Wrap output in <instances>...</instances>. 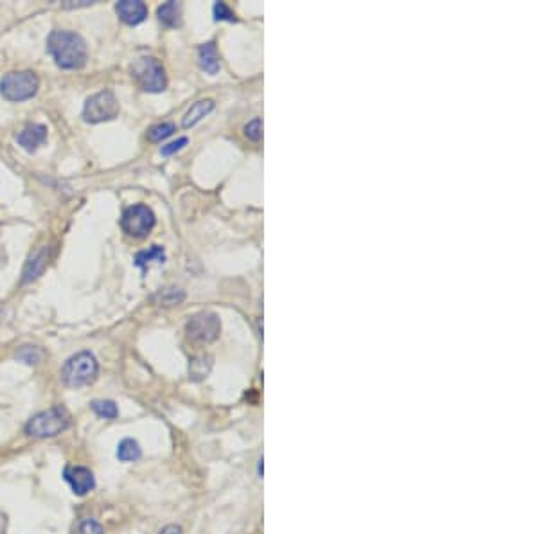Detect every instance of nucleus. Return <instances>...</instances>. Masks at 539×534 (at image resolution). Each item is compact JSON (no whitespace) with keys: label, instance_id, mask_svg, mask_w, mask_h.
Instances as JSON below:
<instances>
[{"label":"nucleus","instance_id":"f257e3e1","mask_svg":"<svg viewBox=\"0 0 539 534\" xmlns=\"http://www.w3.org/2000/svg\"><path fill=\"white\" fill-rule=\"evenodd\" d=\"M47 50L56 65L65 71L83 69L88 58L87 43L78 33L72 31H52L47 38Z\"/></svg>","mask_w":539,"mask_h":534},{"label":"nucleus","instance_id":"f03ea898","mask_svg":"<svg viewBox=\"0 0 539 534\" xmlns=\"http://www.w3.org/2000/svg\"><path fill=\"white\" fill-rule=\"evenodd\" d=\"M71 427V414L69 410L62 405H56L52 409H47L43 412H38L36 416L25 423L24 432L29 437L36 439H49L56 435L63 434L66 428Z\"/></svg>","mask_w":539,"mask_h":534},{"label":"nucleus","instance_id":"7ed1b4c3","mask_svg":"<svg viewBox=\"0 0 539 534\" xmlns=\"http://www.w3.org/2000/svg\"><path fill=\"white\" fill-rule=\"evenodd\" d=\"M97 374H99V364L90 351H81L71 356L62 367V381L69 389L90 385L97 380Z\"/></svg>","mask_w":539,"mask_h":534},{"label":"nucleus","instance_id":"20e7f679","mask_svg":"<svg viewBox=\"0 0 539 534\" xmlns=\"http://www.w3.org/2000/svg\"><path fill=\"white\" fill-rule=\"evenodd\" d=\"M40 88V79L34 72H9L0 79V94L2 97L13 103H20L34 97Z\"/></svg>","mask_w":539,"mask_h":534},{"label":"nucleus","instance_id":"39448f33","mask_svg":"<svg viewBox=\"0 0 539 534\" xmlns=\"http://www.w3.org/2000/svg\"><path fill=\"white\" fill-rule=\"evenodd\" d=\"M132 78L146 92H162L167 87L164 67L151 56H142L132 63Z\"/></svg>","mask_w":539,"mask_h":534},{"label":"nucleus","instance_id":"423d86ee","mask_svg":"<svg viewBox=\"0 0 539 534\" xmlns=\"http://www.w3.org/2000/svg\"><path fill=\"white\" fill-rule=\"evenodd\" d=\"M120 104L112 90H101L85 101L83 119L92 125L112 121L119 116Z\"/></svg>","mask_w":539,"mask_h":534},{"label":"nucleus","instance_id":"0eeeda50","mask_svg":"<svg viewBox=\"0 0 539 534\" xmlns=\"http://www.w3.org/2000/svg\"><path fill=\"white\" fill-rule=\"evenodd\" d=\"M186 333L196 344H211L221 333L220 317L212 311H200L187 320Z\"/></svg>","mask_w":539,"mask_h":534},{"label":"nucleus","instance_id":"6e6552de","mask_svg":"<svg viewBox=\"0 0 539 534\" xmlns=\"http://www.w3.org/2000/svg\"><path fill=\"white\" fill-rule=\"evenodd\" d=\"M155 214L148 205H132V207L126 209L122 212V218H120V227L122 231L133 238H146L153 231L155 227Z\"/></svg>","mask_w":539,"mask_h":534},{"label":"nucleus","instance_id":"1a4fd4ad","mask_svg":"<svg viewBox=\"0 0 539 534\" xmlns=\"http://www.w3.org/2000/svg\"><path fill=\"white\" fill-rule=\"evenodd\" d=\"M63 479L69 486H71L72 491L78 495V497H85L92 489L96 488V477L85 466H74V464H69L63 470Z\"/></svg>","mask_w":539,"mask_h":534},{"label":"nucleus","instance_id":"9d476101","mask_svg":"<svg viewBox=\"0 0 539 534\" xmlns=\"http://www.w3.org/2000/svg\"><path fill=\"white\" fill-rule=\"evenodd\" d=\"M115 11L119 18L128 25H137L148 17V6L141 0H120L117 2Z\"/></svg>","mask_w":539,"mask_h":534},{"label":"nucleus","instance_id":"9b49d317","mask_svg":"<svg viewBox=\"0 0 539 534\" xmlns=\"http://www.w3.org/2000/svg\"><path fill=\"white\" fill-rule=\"evenodd\" d=\"M18 144L27 151H36L43 142L47 141V126L43 125H29L25 126L17 135Z\"/></svg>","mask_w":539,"mask_h":534},{"label":"nucleus","instance_id":"f8f14e48","mask_svg":"<svg viewBox=\"0 0 539 534\" xmlns=\"http://www.w3.org/2000/svg\"><path fill=\"white\" fill-rule=\"evenodd\" d=\"M47 247H43V249H40L38 252H34L33 256L29 257V261L25 263V268H24V278H22V282L24 285H27V282L34 281L36 278H40L42 275V272L46 270L47 266Z\"/></svg>","mask_w":539,"mask_h":534},{"label":"nucleus","instance_id":"ddd939ff","mask_svg":"<svg viewBox=\"0 0 539 534\" xmlns=\"http://www.w3.org/2000/svg\"><path fill=\"white\" fill-rule=\"evenodd\" d=\"M212 110H214V101L202 100L198 101V103H195L189 110H187L186 116H183V121H182L183 128H191V126H195L196 123H200L205 116H209Z\"/></svg>","mask_w":539,"mask_h":534},{"label":"nucleus","instance_id":"4468645a","mask_svg":"<svg viewBox=\"0 0 539 534\" xmlns=\"http://www.w3.org/2000/svg\"><path fill=\"white\" fill-rule=\"evenodd\" d=\"M198 60L202 69H204L207 74H216V72L220 71V56H218V50H216V46L212 42L200 47Z\"/></svg>","mask_w":539,"mask_h":534},{"label":"nucleus","instance_id":"2eb2a0df","mask_svg":"<svg viewBox=\"0 0 539 534\" xmlns=\"http://www.w3.org/2000/svg\"><path fill=\"white\" fill-rule=\"evenodd\" d=\"M158 20L167 27H180L182 25V6L178 2H167L158 8Z\"/></svg>","mask_w":539,"mask_h":534},{"label":"nucleus","instance_id":"dca6fc26","mask_svg":"<svg viewBox=\"0 0 539 534\" xmlns=\"http://www.w3.org/2000/svg\"><path fill=\"white\" fill-rule=\"evenodd\" d=\"M212 364H214V358L211 355H200L192 358L191 364H189V378L192 381L205 380L211 373Z\"/></svg>","mask_w":539,"mask_h":534},{"label":"nucleus","instance_id":"f3484780","mask_svg":"<svg viewBox=\"0 0 539 534\" xmlns=\"http://www.w3.org/2000/svg\"><path fill=\"white\" fill-rule=\"evenodd\" d=\"M141 444L135 439H132V437H126V439H122L117 444V459L120 463H135V460L141 459Z\"/></svg>","mask_w":539,"mask_h":534},{"label":"nucleus","instance_id":"a211bd4d","mask_svg":"<svg viewBox=\"0 0 539 534\" xmlns=\"http://www.w3.org/2000/svg\"><path fill=\"white\" fill-rule=\"evenodd\" d=\"M164 259H166L164 249L158 247V245H153L150 250H141V252H137V256H135V265L141 266L142 270H146V266L150 265L151 261L164 263Z\"/></svg>","mask_w":539,"mask_h":534},{"label":"nucleus","instance_id":"6ab92c4d","mask_svg":"<svg viewBox=\"0 0 539 534\" xmlns=\"http://www.w3.org/2000/svg\"><path fill=\"white\" fill-rule=\"evenodd\" d=\"M17 358L27 365H38L42 364L43 358H46V351L36 348V345H24L17 351Z\"/></svg>","mask_w":539,"mask_h":534},{"label":"nucleus","instance_id":"aec40b11","mask_svg":"<svg viewBox=\"0 0 539 534\" xmlns=\"http://www.w3.org/2000/svg\"><path fill=\"white\" fill-rule=\"evenodd\" d=\"M90 409L103 419H115L119 416V409L112 399H96L90 403Z\"/></svg>","mask_w":539,"mask_h":534},{"label":"nucleus","instance_id":"412c9836","mask_svg":"<svg viewBox=\"0 0 539 534\" xmlns=\"http://www.w3.org/2000/svg\"><path fill=\"white\" fill-rule=\"evenodd\" d=\"M186 299V294H183L180 288H166V290L158 292L155 295V301L158 304H164V306H174V304H180Z\"/></svg>","mask_w":539,"mask_h":534},{"label":"nucleus","instance_id":"4be33fe9","mask_svg":"<svg viewBox=\"0 0 539 534\" xmlns=\"http://www.w3.org/2000/svg\"><path fill=\"white\" fill-rule=\"evenodd\" d=\"M174 125L173 123H162V125H157L153 126V128H150V132H148V139H150L151 142H160L164 141V139H167L169 135H173L174 133Z\"/></svg>","mask_w":539,"mask_h":534},{"label":"nucleus","instance_id":"5701e85b","mask_svg":"<svg viewBox=\"0 0 539 534\" xmlns=\"http://www.w3.org/2000/svg\"><path fill=\"white\" fill-rule=\"evenodd\" d=\"M78 534H104V529L94 518H85L79 522Z\"/></svg>","mask_w":539,"mask_h":534},{"label":"nucleus","instance_id":"b1692460","mask_svg":"<svg viewBox=\"0 0 539 534\" xmlns=\"http://www.w3.org/2000/svg\"><path fill=\"white\" fill-rule=\"evenodd\" d=\"M214 18L216 20H228V22H236V13L232 9L228 8L225 2H216L214 4Z\"/></svg>","mask_w":539,"mask_h":534},{"label":"nucleus","instance_id":"393cba45","mask_svg":"<svg viewBox=\"0 0 539 534\" xmlns=\"http://www.w3.org/2000/svg\"><path fill=\"white\" fill-rule=\"evenodd\" d=\"M245 135L248 137L250 141H261L262 139V123L259 117H255L253 121H250L248 125L245 126Z\"/></svg>","mask_w":539,"mask_h":534},{"label":"nucleus","instance_id":"a878e982","mask_svg":"<svg viewBox=\"0 0 539 534\" xmlns=\"http://www.w3.org/2000/svg\"><path fill=\"white\" fill-rule=\"evenodd\" d=\"M186 144H187V139H186V137H182V139H178V141L169 142V144H167V146H164L160 153L164 155V157H169V155H173V153H176V151H180V149H182Z\"/></svg>","mask_w":539,"mask_h":534},{"label":"nucleus","instance_id":"bb28decb","mask_svg":"<svg viewBox=\"0 0 539 534\" xmlns=\"http://www.w3.org/2000/svg\"><path fill=\"white\" fill-rule=\"evenodd\" d=\"M158 534H183V530H182V527L174 526V523H173V526L164 527V529H162Z\"/></svg>","mask_w":539,"mask_h":534},{"label":"nucleus","instance_id":"cd10ccee","mask_svg":"<svg viewBox=\"0 0 539 534\" xmlns=\"http://www.w3.org/2000/svg\"><path fill=\"white\" fill-rule=\"evenodd\" d=\"M8 533V514L0 511V534Z\"/></svg>","mask_w":539,"mask_h":534}]
</instances>
